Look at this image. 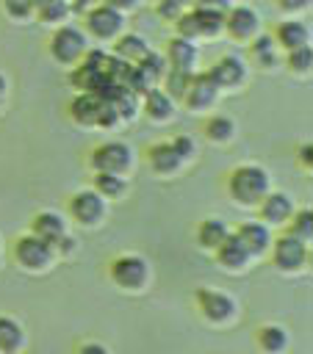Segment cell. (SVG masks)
Returning a JSON list of instances; mask_svg holds the SVG:
<instances>
[{"label":"cell","instance_id":"7c38bea8","mask_svg":"<svg viewBox=\"0 0 313 354\" xmlns=\"http://www.w3.org/2000/svg\"><path fill=\"white\" fill-rule=\"evenodd\" d=\"M296 210L294 205V196L285 194V191H266V196L258 202V213H260V221L269 224V227H285V221L291 218V213Z\"/></svg>","mask_w":313,"mask_h":354},{"label":"cell","instance_id":"52a82bcc","mask_svg":"<svg viewBox=\"0 0 313 354\" xmlns=\"http://www.w3.org/2000/svg\"><path fill=\"white\" fill-rule=\"evenodd\" d=\"M271 260H274V268L277 271H285V274H296L307 266V257H310V243H302L299 238L294 235H280V238H271Z\"/></svg>","mask_w":313,"mask_h":354},{"label":"cell","instance_id":"cb8c5ba5","mask_svg":"<svg viewBox=\"0 0 313 354\" xmlns=\"http://www.w3.org/2000/svg\"><path fill=\"white\" fill-rule=\"evenodd\" d=\"M147 53H150V44H147V39L138 36V33H119V36L114 39V55L122 58V61H127V64L141 61Z\"/></svg>","mask_w":313,"mask_h":354},{"label":"cell","instance_id":"5b68a950","mask_svg":"<svg viewBox=\"0 0 313 354\" xmlns=\"http://www.w3.org/2000/svg\"><path fill=\"white\" fill-rule=\"evenodd\" d=\"M91 171H114L127 174L133 169V149L125 141H102L89 152Z\"/></svg>","mask_w":313,"mask_h":354},{"label":"cell","instance_id":"ab89813d","mask_svg":"<svg viewBox=\"0 0 313 354\" xmlns=\"http://www.w3.org/2000/svg\"><path fill=\"white\" fill-rule=\"evenodd\" d=\"M310 6V0H277V8L285 11V14H296V11H305Z\"/></svg>","mask_w":313,"mask_h":354},{"label":"cell","instance_id":"f6af8a7d","mask_svg":"<svg viewBox=\"0 0 313 354\" xmlns=\"http://www.w3.org/2000/svg\"><path fill=\"white\" fill-rule=\"evenodd\" d=\"M6 94H8V80H6V75L0 72V105L6 102Z\"/></svg>","mask_w":313,"mask_h":354},{"label":"cell","instance_id":"b9f144b4","mask_svg":"<svg viewBox=\"0 0 313 354\" xmlns=\"http://www.w3.org/2000/svg\"><path fill=\"white\" fill-rule=\"evenodd\" d=\"M296 155H299V166H302V169H310V166H313V158H310V155H313V147H310V144H302V147L296 149Z\"/></svg>","mask_w":313,"mask_h":354},{"label":"cell","instance_id":"d4e9b609","mask_svg":"<svg viewBox=\"0 0 313 354\" xmlns=\"http://www.w3.org/2000/svg\"><path fill=\"white\" fill-rule=\"evenodd\" d=\"M202 133H205V138L211 144H227L235 136V122L230 116H224V113H213V116L205 119Z\"/></svg>","mask_w":313,"mask_h":354},{"label":"cell","instance_id":"1f68e13d","mask_svg":"<svg viewBox=\"0 0 313 354\" xmlns=\"http://www.w3.org/2000/svg\"><path fill=\"white\" fill-rule=\"evenodd\" d=\"M310 66H313V47L310 44H299L294 50H285V69L291 75H310Z\"/></svg>","mask_w":313,"mask_h":354},{"label":"cell","instance_id":"60d3db41","mask_svg":"<svg viewBox=\"0 0 313 354\" xmlns=\"http://www.w3.org/2000/svg\"><path fill=\"white\" fill-rule=\"evenodd\" d=\"M194 6H197V8H211V11L227 14V8H230L233 3H230V0H194Z\"/></svg>","mask_w":313,"mask_h":354},{"label":"cell","instance_id":"74e56055","mask_svg":"<svg viewBox=\"0 0 313 354\" xmlns=\"http://www.w3.org/2000/svg\"><path fill=\"white\" fill-rule=\"evenodd\" d=\"M172 147H175V152L183 158V163H188V160L197 155V144H194L191 136H183V133L175 136V138H172Z\"/></svg>","mask_w":313,"mask_h":354},{"label":"cell","instance_id":"4fadbf2b","mask_svg":"<svg viewBox=\"0 0 313 354\" xmlns=\"http://www.w3.org/2000/svg\"><path fill=\"white\" fill-rule=\"evenodd\" d=\"M224 30L235 41H249L260 30V17L249 6H241V3L238 6H230L227 14H224Z\"/></svg>","mask_w":313,"mask_h":354},{"label":"cell","instance_id":"d6a6232c","mask_svg":"<svg viewBox=\"0 0 313 354\" xmlns=\"http://www.w3.org/2000/svg\"><path fill=\"white\" fill-rule=\"evenodd\" d=\"M188 80H191V72L166 66L163 80H161V88H163L175 102H180V100H183V94H186V88H188Z\"/></svg>","mask_w":313,"mask_h":354},{"label":"cell","instance_id":"603a6c76","mask_svg":"<svg viewBox=\"0 0 313 354\" xmlns=\"http://www.w3.org/2000/svg\"><path fill=\"white\" fill-rule=\"evenodd\" d=\"M30 232L39 235L42 241L53 243L58 235L66 232V221H64V216L55 213V210H39V213L30 218Z\"/></svg>","mask_w":313,"mask_h":354},{"label":"cell","instance_id":"f1b7e54d","mask_svg":"<svg viewBox=\"0 0 313 354\" xmlns=\"http://www.w3.org/2000/svg\"><path fill=\"white\" fill-rule=\"evenodd\" d=\"M194 8L197 17V28H199V39H216L219 33H224V14L222 11H211V8Z\"/></svg>","mask_w":313,"mask_h":354},{"label":"cell","instance_id":"8fae6325","mask_svg":"<svg viewBox=\"0 0 313 354\" xmlns=\"http://www.w3.org/2000/svg\"><path fill=\"white\" fill-rule=\"evenodd\" d=\"M105 105H108V100L100 97L97 91H78L69 102V119L80 127H97Z\"/></svg>","mask_w":313,"mask_h":354},{"label":"cell","instance_id":"9c48e42d","mask_svg":"<svg viewBox=\"0 0 313 354\" xmlns=\"http://www.w3.org/2000/svg\"><path fill=\"white\" fill-rule=\"evenodd\" d=\"M69 216L83 227H94L105 216V199L94 188H80L69 196Z\"/></svg>","mask_w":313,"mask_h":354},{"label":"cell","instance_id":"30bf717a","mask_svg":"<svg viewBox=\"0 0 313 354\" xmlns=\"http://www.w3.org/2000/svg\"><path fill=\"white\" fill-rule=\"evenodd\" d=\"M216 100H219V86L211 80V75L208 72H191V80H188V88H186V94H183V105L188 108V111H208V108H213L216 105Z\"/></svg>","mask_w":313,"mask_h":354},{"label":"cell","instance_id":"ac0fdd59","mask_svg":"<svg viewBox=\"0 0 313 354\" xmlns=\"http://www.w3.org/2000/svg\"><path fill=\"white\" fill-rule=\"evenodd\" d=\"M147 163H150V169L155 174H163V177L183 169V158L175 152L172 141H155V144H150L147 147Z\"/></svg>","mask_w":313,"mask_h":354},{"label":"cell","instance_id":"ee69618b","mask_svg":"<svg viewBox=\"0 0 313 354\" xmlns=\"http://www.w3.org/2000/svg\"><path fill=\"white\" fill-rule=\"evenodd\" d=\"M80 351H97V354H105L108 348H105L102 343H83V346H80Z\"/></svg>","mask_w":313,"mask_h":354},{"label":"cell","instance_id":"f35d334b","mask_svg":"<svg viewBox=\"0 0 313 354\" xmlns=\"http://www.w3.org/2000/svg\"><path fill=\"white\" fill-rule=\"evenodd\" d=\"M53 252H55V257H69V254H75L78 252V241L69 235V232H64V235H58L53 243Z\"/></svg>","mask_w":313,"mask_h":354},{"label":"cell","instance_id":"6da1fadb","mask_svg":"<svg viewBox=\"0 0 313 354\" xmlns=\"http://www.w3.org/2000/svg\"><path fill=\"white\" fill-rule=\"evenodd\" d=\"M224 188H227V196L235 205H241V207H258V202L271 188V177L258 163H241V166H233L227 171Z\"/></svg>","mask_w":313,"mask_h":354},{"label":"cell","instance_id":"3957f363","mask_svg":"<svg viewBox=\"0 0 313 354\" xmlns=\"http://www.w3.org/2000/svg\"><path fill=\"white\" fill-rule=\"evenodd\" d=\"M108 277L122 290H141L150 282V263L136 252H122V254L111 257Z\"/></svg>","mask_w":313,"mask_h":354},{"label":"cell","instance_id":"5bb4252c","mask_svg":"<svg viewBox=\"0 0 313 354\" xmlns=\"http://www.w3.org/2000/svg\"><path fill=\"white\" fill-rule=\"evenodd\" d=\"M211 75V80L219 86V91H233L247 80V64L238 55H222L219 61H213L211 69H205Z\"/></svg>","mask_w":313,"mask_h":354},{"label":"cell","instance_id":"7dc6e473","mask_svg":"<svg viewBox=\"0 0 313 354\" xmlns=\"http://www.w3.org/2000/svg\"><path fill=\"white\" fill-rule=\"evenodd\" d=\"M152 3H155V0H152Z\"/></svg>","mask_w":313,"mask_h":354},{"label":"cell","instance_id":"4dcf8cb0","mask_svg":"<svg viewBox=\"0 0 313 354\" xmlns=\"http://www.w3.org/2000/svg\"><path fill=\"white\" fill-rule=\"evenodd\" d=\"M33 14H39L42 22L61 25L72 11H69V0H36L33 3Z\"/></svg>","mask_w":313,"mask_h":354},{"label":"cell","instance_id":"7bdbcfd3","mask_svg":"<svg viewBox=\"0 0 313 354\" xmlns=\"http://www.w3.org/2000/svg\"><path fill=\"white\" fill-rule=\"evenodd\" d=\"M102 3H108V6H114L116 11H122V14H125V11H133L141 0H102Z\"/></svg>","mask_w":313,"mask_h":354},{"label":"cell","instance_id":"bcb514c9","mask_svg":"<svg viewBox=\"0 0 313 354\" xmlns=\"http://www.w3.org/2000/svg\"><path fill=\"white\" fill-rule=\"evenodd\" d=\"M177 3H180L183 8H191V6H194V0H177Z\"/></svg>","mask_w":313,"mask_h":354},{"label":"cell","instance_id":"484cf974","mask_svg":"<svg viewBox=\"0 0 313 354\" xmlns=\"http://www.w3.org/2000/svg\"><path fill=\"white\" fill-rule=\"evenodd\" d=\"M19 348H25V329H22V324L8 318V315H0V351L14 354Z\"/></svg>","mask_w":313,"mask_h":354},{"label":"cell","instance_id":"83f0119b","mask_svg":"<svg viewBox=\"0 0 313 354\" xmlns=\"http://www.w3.org/2000/svg\"><path fill=\"white\" fill-rule=\"evenodd\" d=\"M258 346L269 354H277V351H285L288 348V329L280 326V324H263L258 329Z\"/></svg>","mask_w":313,"mask_h":354},{"label":"cell","instance_id":"f546056e","mask_svg":"<svg viewBox=\"0 0 313 354\" xmlns=\"http://www.w3.org/2000/svg\"><path fill=\"white\" fill-rule=\"evenodd\" d=\"M285 232L299 238L302 243H310L313 241V210L310 207H299L291 213V218L285 221Z\"/></svg>","mask_w":313,"mask_h":354},{"label":"cell","instance_id":"8992f818","mask_svg":"<svg viewBox=\"0 0 313 354\" xmlns=\"http://www.w3.org/2000/svg\"><path fill=\"white\" fill-rule=\"evenodd\" d=\"M194 301H197V310L205 321L222 326V324H230L238 313V304L233 296H227L224 290H216V288H197L194 290Z\"/></svg>","mask_w":313,"mask_h":354},{"label":"cell","instance_id":"2e32d148","mask_svg":"<svg viewBox=\"0 0 313 354\" xmlns=\"http://www.w3.org/2000/svg\"><path fill=\"white\" fill-rule=\"evenodd\" d=\"M213 257H216V263L224 268V271H244L247 266H249V252L244 249V243L235 238V232H230L216 249H213Z\"/></svg>","mask_w":313,"mask_h":354},{"label":"cell","instance_id":"e575fe53","mask_svg":"<svg viewBox=\"0 0 313 354\" xmlns=\"http://www.w3.org/2000/svg\"><path fill=\"white\" fill-rule=\"evenodd\" d=\"M175 36H183V39H188V41H197V39H199V28H197L194 8H186V11L175 19Z\"/></svg>","mask_w":313,"mask_h":354},{"label":"cell","instance_id":"d590c367","mask_svg":"<svg viewBox=\"0 0 313 354\" xmlns=\"http://www.w3.org/2000/svg\"><path fill=\"white\" fill-rule=\"evenodd\" d=\"M3 3V11L11 17V19H30L33 17V3L36 0H0Z\"/></svg>","mask_w":313,"mask_h":354},{"label":"cell","instance_id":"7a4b0ae2","mask_svg":"<svg viewBox=\"0 0 313 354\" xmlns=\"http://www.w3.org/2000/svg\"><path fill=\"white\" fill-rule=\"evenodd\" d=\"M47 50H50V58L61 66H75L86 50H89V39L80 28L75 25H58L47 41Z\"/></svg>","mask_w":313,"mask_h":354},{"label":"cell","instance_id":"277c9868","mask_svg":"<svg viewBox=\"0 0 313 354\" xmlns=\"http://www.w3.org/2000/svg\"><path fill=\"white\" fill-rule=\"evenodd\" d=\"M14 260L19 268L30 271V274H39V271H47L55 260V252L47 241H42L39 235L33 232H25L14 241Z\"/></svg>","mask_w":313,"mask_h":354},{"label":"cell","instance_id":"9a60e30c","mask_svg":"<svg viewBox=\"0 0 313 354\" xmlns=\"http://www.w3.org/2000/svg\"><path fill=\"white\" fill-rule=\"evenodd\" d=\"M235 238L244 243V249L249 252V257H263L271 249V227L258 221H244L238 224V230H233Z\"/></svg>","mask_w":313,"mask_h":354},{"label":"cell","instance_id":"44dd1931","mask_svg":"<svg viewBox=\"0 0 313 354\" xmlns=\"http://www.w3.org/2000/svg\"><path fill=\"white\" fill-rule=\"evenodd\" d=\"M271 36H274V41H277L280 50H294L299 44H310V28L305 22H299V19H283V22H277V28H274Z\"/></svg>","mask_w":313,"mask_h":354},{"label":"cell","instance_id":"7402d4cb","mask_svg":"<svg viewBox=\"0 0 313 354\" xmlns=\"http://www.w3.org/2000/svg\"><path fill=\"white\" fill-rule=\"evenodd\" d=\"M233 230L227 227V221L224 218H219V216H208V218H202L199 224H197V246L199 249H205V252H213L227 235H230Z\"/></svg>","mask_w":313,"mask_h":354},{"label":"cell","instance_id":"836d02e7","mask_svg":"<svg viewBox=\"0 0 313 354\" xmlns=\"http://www.w3.org/2000/svg\"><path fill=\"white\" fill-rule=\"evenodd\" d=\"M111 105L116 108V116H119V122H133L136 119V113H138V105H141V100H138V94H133V91H127V88H122L114 100H111Z\"/></svg>","mask_w":313,"mask_h":354},{"label":"cell","instance_id":"e0dca14e","mask_svg":"<svg viewBox=\"0 0 313 354\" xmlns=\"http://www.w3.org/2000/svg\"><path fill=\"white\" fill-rule=\"evenodd\" d=\"M138 111H144V116H147L150 122L163 124V122H169V119L175 116V100H172L161 86H155V88H150L147 94H141Z\"/></svg>","mask_w":313,"mask_h":354},{"label":"cell","instance_id":"ba28073f","mask_svg":"<svg viewBox=\"0 0 313 354\" xmlns=\"http://www.w3.org/2000/svg\"><path fill=\"white\" fill-rule=\"evenodd\" d=\"M86 33L97 41H114L119 33H122V25H125V14L116 11L114 6L108 3H97L86 11Z\"/></svg>","mask_w":313,"mask_h":354},{"label":"cell","instance_id":"ffe728a7","mask_svg":"<svg viewBox=\"0 0 313 354\" xmlns=\"http://www.w3.org/2000/svg\"><path fill=\"white\" fill-rule=\"evenodd\" d=\"M249 41H252V44H249V55H252V61H255L258 66H263V69H274V66H280V61H283V50L277 47V41H274L271 33H260V30H258Z\"/></svg>","mask_w":313,"mask_h":354},{"label":"cell","instance_id":"d6986e66","mask_svg":"<svg viewBox=\"0 0 313 354\" xmlns=\"http://www.w3.org/2000/svg\"><path fill=\"white\" fill-rule=\"evenodd\" d=\"M166 66L172 69H186V72H194L197 61H199V50L194 41L183 39V36H172L169 44H166Z\"/></svg>","mask_w":313,"mask_h":354},{"label":"cell","instance_id":"4316f807","mask_svg":"<svg viewBox=\"0 0 313 354\" xmlns=\"http://www.w3.org/2000/svg\"><path fill=\"white\" fill-rule=\"evenodd\" d=\"M91 188L102 196V199H116L125 194L127 183L122 174H114V171H94L91 174Z\"/></svg>","mask_w":313,"mask_h":354},{"label":"cell","instance_id":"8d00e7d4","mask_svg":"<svg viewBox=\"0 0 313 354\" xmlns=\"http://www.w3.org/2000/svg\"><path fill=\"white\" fill-rule=\"evenodd\" d=\"M183 11H186V8H183L177 0H155V14H158V19H163V22H175Z\"/></svg>","mask_w":313,"mask_h":354}]
</instances>
